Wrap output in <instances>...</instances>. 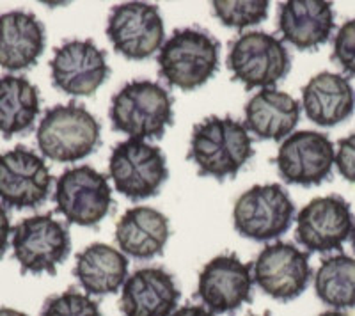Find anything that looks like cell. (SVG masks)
<instances>
[{"instance_id": "cell-1", "label": "cell", "mask_w": 355, "mask_h": 316, "mask_svg": "<svg viewBox=\"0 0 355 316\" xmlns=\"http://www.w3.org/2000/svg\"><path fill=\"white\" fill-rule=\"evenodd\" d=\"M254 155L245 125L233 118H206L194 126L189 158L202 176L233 178Z\"/></svg>"}, {"instance_id": "cell-2", "label": "cell", "mask_w": 355, "mask_h": 316, "mask_svg": "<svg viewBox=\"0 0 355 316\" xmlns=\"http://www.w3.org/2000/svg\"><path fill=\"white\" fill-rule=\"evenodd\" d=\"M37 148L49 160L78 162L93 155L101 141V126L78 103L55 105L43 114L36 132Z\"/></svg>"}, {"instance_id": "cell-3", "label": "cell", "mask_w": 355, "mask_h": 316, "mask_svg": "<svg viewBox=\"0 0 355 316\" xmlns=\"http://www.w3.org/2000/svg\"><path fill=\"white\" fill-rule=\"evenodd\" d=\"M173 98L160 84L132 80L117 91L110 103L114 130L130 139H158L173 123Z\"/></svg>"}, {"instance_id": "cell-4", "label": "cell", "mask_w": 355, "mask_h": 316, "mask_svg": "<svg viewBox=\"0 0 355 316\" xmlns=\"http://www.w3.org/2000/svg\"><path fill=\"white\" fill-rule=\"evenodd\" d=\"M220 45L199 28H178L158 53L160 77L173 87L194 91L218 69Z\"/></svg>"}, {"instance_id": "cell-5", "label": "cell", "mask_w": 355, "mask_h": 316, "mask_svg": "<svg viewBox=\"0 0 355 316\" xmlns=\"http://www.w3.org/2000/svg\"><path fill=\"white\" fill-rule=\"evenodd\" d=\"M227 68L245 89H270L291 68V57L279 37L250 30L231 43Z\"/></svg>"}, {"instance_id": "cell-6", "label": "cell", "mask_w": 355, "mask_h": 316, "mask_svg": "<svg viewBox=\"0 0 355 316\" xmlns=\"http://www.w3.org/2000/svg\"><path fill=\"white\" fill-rule=\"evenodd\" d=\"M12 252L24 274H50L66 261L71 251L68 227L52 213L34 215L12 229Z\"/></svg>"}, {"instance_id": "cell-7", "label": "cell", "mask_w": 355, "mask_h": 316, "mask_svg": "<svg viewBox=\"0 0 355 316\" xmlns=\"http://www.w3.org/2000/svg\"><path fill=\"white\" fill-rule=\"evenodd\" d=\"M109 173L116 191L132 201L157 195L169 176L166 155L141 139H128L114 148Z\"/></svg>"}, {"instance_id": "cell-8", "label": "cell", "mask_w": 355, "mask_h": 316, "mask_svg": "<svg viewBox=\"0 0 355 316\" xmlns=\"http://www.w3.org/2000/svg\"><path fill=\"white\" fill-rule=\"evenodd\" d=\"M295 204L277 183L254 185L243 192L233 208L234 229L256 242L279 238L293 222Z\"/></svg>"}, {"instance_id": "cell-9", "label": "cell", "mask_w": 355, "mask_h": 316, "mask_svg": "<svg viewBox=\"0 0 355 316\" xmlns=\"http://www.w3.org/2000/svg\"><path fill=\"white\" fill-rule=\"evenodd\" d=\"M53 201L57 211L77 226H96L109 215L112 191L109 179L91 166L64 170L55 183Z\"/></svg>"}, {"instance_id": "cell-10", "label": "cell", "mask_w": 355, "mask_h": 316, "mask_svg": "<svg viewBox=\"0 0 355 316\" xmlns=\"http://www.w3.org/2000/svg\"><path fill=\"white\" fill-rule=\"evenodd\" d=\"M107 36L114 49L130 61H144L164 46L160 9L146 2H125L110 9Z\"/></svg>"}, {"instance_id": "cell-11", "label": "cell", "mask_w": 355, "mask_h": 316, "mask_svg": "<svg viewBox=\"0 0 355 316\" xmlns=\"http://www.w3.org/2000/svg\"><path fill=\"white\" fill-rule=\"evenodd\" d=\"M52 175L36 151L17 146L0 153V203L25 210L49 199Z\"/></svg>"}, {"instance_id": "cell-12", "label": "cell", "mask_w": 355, "mask_h": 316, "mask_svg": "<svg viewBox=\"0 0 355 316\" xmlns=\"http://www.w3.org/2000/svg\"><path fill=\"white\" fill-rule=\"evenodd\" d=\"M252 270V279L263 293L281 302L295 300L309 284V252L288 242L268 243L256 258Z\"/></svg>"}, {"instance_id": "cell-13", "label": "cell", "mask_w": 355, "mask_h": 316, "mask_svg": "<svg viewBox=\"0 0 355 316\" xmlns=\"http://www.w3.org/2000/svg\"><path fill=\"white\" fill-rule=\"evenodd\" d=\"M279 175L290 185L315 186L331 176L336 148L325 134L313 130L293 132L279 146L275 157Z\"/></svg>"}, {"instance_id": "cell-14", "label": "cell", "mask_w": 355, "mask_h": 316, "mask_svg": "<svg viewBox=\"0 0 355 316\" xmlns=\"http://www.w3.org/2000/svg\"><path fill=\"white\" fill-rule=\"evenodd\" d=\"M52 84L71 96H91L110 75L107 53L91 40H71L55 49L52 61Z\"/></svg>"}, {"instance_id": "cell-15", "label": "cell", "mask_w": 355, "mask_h": 316, "mask_svg": "<svg viewBox=\"0 0 355 316\" xmlns=\"http://www.w3.org/2000/svg\"><path fill=\"white\" fill-rule=\"evenodd\" d=\"M354 224L350 204L341 195H323L299 211L295 236L309 252L338 251L350 238Z\"/></svg>"}, {"instance_id": "cell-16", "label": "cell", "mask_w": 355, "mask_h": 316, "mask_svg": "<svg viewBox=\"0 0 355 316\" xmlns=\"http://www.w3.org/2000/svg\"><path fill=\"white\" fill-rule=\"evenodd\" d=\"M252 272L239 256L220 254L202 267L198 297L214 315H227L252 299Z\"/></svg>"}, {"instance_id": "cell-17", "label": "cell", "mask_w": 355, "mask_h": 316, "mask_svg": "<svg viewBox=\"0 0 355 316\" xmlns=\"http://www.w3.org/2000/svg\"><path fill=\"white\" fill-rule=\"evenodd\" d=\"M180 302V288L160 267L139 268L121 288L119 308L125 316H171Z\"/></svg>"}, {"instance_id": "cell-18", "label": "cell", "mask_w": 355, "mask_h": 316, "mask_svg": "<svg viewBox=\"0 0 355 316\" xmlns=\"http://www.w3.org/2000/svg\"><path fill=\"white\" fill-rule=\"evenodd\" d=\"M277 27L295 49L315 50L331 40L334 9L325 0H290L279 6Z\"/></svg>"}, {"instance_id": "cell-19", "label": "cell", "mask_w": 355, "mask_h": 316, "mask_svg": "<svg viewBox=\"0 0 355 316\" xmlns=\"http://www.w3.org/2000/svg\"><path fill=\"white\" fill-rule=\"evenodd\" d=\"M46 46L44 25L34 12L8 11L0 15V68L21 71L37 62Z\"/></svg>"}, {"instance_id": "cell-20", "label": "cell", "mask_w": 355, "mask_h": 316, "mask_svg": "<svg viewBox=\"0 0 355 316\" xmlns=\"http://www.w3.org/2000/svg\"><path fill=\"white\" fill-rule=\"evenodd\" d=\"M302 107L318 126H336L354 114L355 91L343 75L322 71L304 85Z\"/></svg>"}, {"instance_id": "cell-21", "label": "cell", "mask_w": 355, "mask_h": 316, "mask_svg": "<svg viewBox=\"0 0 355 316\" xmlns=\"http://www.w3.org/2000/svg\"><path fill=\"white\" fill-rule=\"evenodd\" d=\"M171 235L169 219L151 207H133L116 226V242L135 260H151L164 252Z\"/></svg>"}, {"instance_id": "cell-22", "label": "cell", "mask_w": 355, "mask_h": 316, "mask_svg": "<svg viewBox=\"0 0 355 316\" xmlns=\"http://www.w3.org/2000/svg\"><path fill=\"white\" fill-rule=\"evenodd\" d=\"M300 119V103L274 87L261 89L245 105V128L263 141L290 137Z\"/></svg>"}, {"instance_id": "cell-23", "label": "cell", "mask_w": 355, "mask_h": 316, "mask_svg": "<svg viewBox=\"0 0 355 316\" xmlns=\"http://www.w3.org/2000/svg\"><path fill=\"white\" fill-rule=\"evenodd\" d=\"M73 274L87 295H110L128 279V260L116 247L93 243L77 254Z\"/></svg>"}, {"instance_id": "cell-24", "label": "cell", "mask_w": 355, "mask_h": 316, "mask_svg": "<svg viewBox=\"0 0 355 316\" xmlns=\"http://www.w3.org/2000/svg\"><path fill=\"white\" fill-rule=\"evenodd\" d=\"M40 91L25 77H0V134L4 139L25 135L40 116Z\"/></svg>"}, {"instance_id": "cell-25", "label": "cell", "mask_w": 355, "mask_h": 316, "mask_svg": "<svg viewBox=\"0 0 355 316\" xmlns=\"http://www.w3.org/2000/svg\"><path fill=\"white\" fill-rule=\"evenodd\" d=\"M315 292L323 304L334 309L355 308V258L336 254L320 263Z\"/></svg>"}, {"instance_id": "cell-26", "label": "cell", "mask_w": 355, "mask_h": 316, "mask_svg": "<svg viewBox=\"0 0 355 316\" xmlns=\"http://www.w3.org/2000/svg\"><path fill=\"white\" fill-rule=\"evenodd\" d=\"M211 6L220 24L233 28H245L261 24L266 20L270 9V4L263 0H215Z\"/></svg>"}, {"instance_id": "cell-27", "label": "cell", "mask_w": 355, "mask_h": 316, "mask_svg": "<svg viewBox=\"0 0 355 316\" xmlns=\"http://www.w3.org/2000/svg\"><path fill=\"white\" fill-rule=\"evenodd\" d=\"M40 316H101V311L87 293L69 288L44 300Z\"/></svg>"}, {"instance_id": "cell-28", "label": "cell", "mask_w": 355, "mask_h": 316, "mask_svg": "<svg viewBox=\"0 0 355 316\" xmlns=\"http://www.w3.org/2000/svg\"><path fill=\"white\" fill-rule=\"evenodd\" d=\"M332 61L345 73L355 77V18L339 27L332 45Z\"/></svg>"}, {"instance_id": "cell-29", "label": "cell", "mask_w": 355, "mask_h": 316, "mask_svg": "<svg viewBox=\"0 0 355 316\" xmlns=\"http://www.w3.org/2000/svg\"><path fill=\"white\" fill-rule=\"evenodd\" d=\"M336 167L347 182L355 183V132L338 142Z\"/></svg>"}, {"instance_id": "cell-30", "label": "cell", "mask_w": 355, "mask_h": 316, "mask_svg": "<svg viewBox=\"0 0 355 316\" xmlns=\"http://www.w3.org/2000/svg\"><path fill=\"white\" fill-rule=\"evenodd\" d=\"M9 235H11V220H9V213L6 207L0 203V258L8 251Z\"/></svg>"}, {"instance_id": "cell-31", "label": "cell", "mask_w": 355, "mask_h": 316, "mask_svg": "<svg viewBox=\"0 0 355 316\" xmlns=\"http://www.w3.org/2000/svg\"><path fill=\"white\" fill-rule=\"evenodd\" d=\"M171 316H217L205 308V306H183L176 309Z\"/></svg>"}, {"instance_id": "cell-32", "label": "cell", "mask_w": 355, "mask_h": 316, "mask_svg": "<svg viewBox=\"0 0 355 316\" xmlns=\"http://www.w3.org/2000/svg\"><path fill=\"white\" fill-rule=\"evenodd\" d=\"M0 316H28V315H25V313L12 308H0Z\"/></svg>"}, {"instance_id": "cell-33", "label": "cell", "mask_w": 355, "mask_h": 316, "mask_svg": "<svg viewBox=\"0 0 355 316\" xmlns=\"http://www.w3.org/2000/svg\"><path fill=\"white\" fill-rule=\"evenodd\" d=\"M318 316H352V315H348V313L345 311H339V309H332V311H325Z\"/></svg>"}, {"instance_id": "cell-34", "label": "cell", "mask_w": 355, "mask_h": 316, "mask_svg": "<svg viewBox=\"0 0 355 316\" xmlns=\"http://www.w3.org/2000/svg\"><path fill=\"white\" fill-rule=\"evenodd\" d=\"M350 240H352V249H354V252H355V224H354V229H352Z\"/></svg>"}, {"instance_id": "cell-35", "label": "cell", "mask_w": 355, "mask_h": 316, "mask_svg": "<svg viewBox=\"0 0 355 316\" xmlns=\"http://www.w3.org/2000/svg\"><path fill=\"white\" fill-rule=\"evenodd\" d=\"M249 316H270V313L265 311V313H263V315H249Z\"/></svg>"}]
</instances>
